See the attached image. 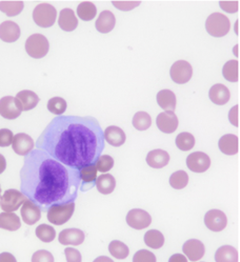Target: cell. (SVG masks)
Returning a JSON list of instances; mask_svg holds the SVG:
<instances>
[{
	"instance_id": "obj_1",
	"label": "cell",
	"mask_w": 240,
	"mask_h": 262,
	"mask_svg": "<svg viewBox=\"0 0 240 262\" xmlns=\"http://www.w3.org/2000/svg\"><path fill=\"white\" fill-rule=\"evenodd\" d=\"M35 145L60 163L80 170L101 156L103 130L93 117L60 115L48 124Z\"/></svg>"
},
{
	"instance_id": "obj_2",
	"label": "cell",
	"mask_w": 240,
	"mask_h": 262,
	"mask_svg": "<svg viewBox=\"0 0 240 262\" xmlns=\"http://www.w3.org/2000/svg\"><path fill=\"white\" fill-rule=\"evenodd\" d=\"M80 184L79 170L60 163L41 149H33L25 156L20 171L21 193L40 210L74 202Z\"/></svg>"
},
{
	"instance_id": "obj_3",
	"label": "cell",
	"mask_w": 240,
	"mask_h": 262,
	"mask_svg": "<svg viewBox=\"0 0 240 262\" xmlns=\"http://www.w3.org/2000/svg\"><path fill=\"white\" fill-rule=\"evenodd\" d=\"M74 211H75V203L74 202L52 205L47 211L48 220L55 226H62L72 218Z\"/></svg>"
},
{
	"instance_id": "obj_4",
	"label": "cell",
	"mask_w": 240,
	"mask_h": 262,
	"mask_svg": "<svg viewBox=\"0 0 240 262\" xmlns=\"http://www.w3.org/2000/svg\"><path fill=\"white\" fill-rule=\"evenodd\" d=\"M231 28L229 18L221 13L211 14L206 21L207 32L213 37H224L226 36Z\"/></svg>"
},
{
	"instance_id": "obj_5",
	"label": "cell",
	"mask_w": 240,
	"mask_h": 262,
	"mask_svg": "<svg viewBox=\"0 0 240 262\" xmlns=\"http://www.w3.org/2000/svg\"><path fill=\"white\" fill-rule=\"evenodd\" d=\"M50 49L49 40L42 34L31 35L26 41V51L32 58L40 59L48 54Z\"/></svg>"
},
{
	"instance_id": "obj_6",
	"label": "cell",
	"mask_w": 240,
	"mask_h": 262,
	"mask_svg": "<svg viewBox=\"0 0 240 262\" xmlns=\"http://www.w3.org/2000/svg\"><path fill=\"white\" fill-rule=\"evenodd\" d=\"M57 18V11L50 4H40L33 11V19L40 28L52 27Z\"/></svg>"
},
{
	"instance_id": "obj_7",
	"label": "cell",
	"mask_w": 240,
	"mask_h": 262,
	"mask_svg": "<svg viewBox=\"0 0 240 262\" xmlns=\"http://www.w3.org/2000/svg\"><path fill=\"white\" fill-rule=\"evenodd\" d=\"M28 198L19 191L7 190L0 197V208L5 212H15L19 209Z\"/></svg>"
},
{
	"instance_id": "obj_8",
	"label": "cell",
	"mask_w": 240,
	"mask_h": 262,
	"mask_svg": "<svg viewBox=\"0 0 240 262\" xmlns=\"http://www.w3.org/2000/svg\"><path fill=\"white\" fill-rule=\"evenodd\" d=\"M170 75L174 82L178 84L187 83L192 78V75H193L192 66L186 60H178L172 66L170 70Z\"/></svg>"
},
{
	"instance_id": "obj_9",
	"label": "cell",
	"mask_w": 240,
	"mask_h": 262,
	"mask_svg": "<svg viewBox=\"0 0 240 262\" xmlns=\"http://www.w3.org/2000/svg\"><path fill=\"white\" fill-rule=\"evenodd\" d=\"M126 223L132 229L143 230L150 227L152 223L151 215L140 209H133L126 215Z\"/></svg>"
},
{
	"instance_id": "obj_10",
	"label": "cell",
	"mask_w": 240,
	"mask_h": 262,
	"mask_svg": "<svg viewBox=\"0 0 240 262\" xmlns=\"http://www.w3.org/2000/svg\"><path fill=\"white\" fill-rule=\"evenodd\" d=\"M23 108L18 100L13 96H6L0 99V115L4 118L13 120L19 117Z\"/></svg>"
},
{
	"instance_id": "obj_11",
	"label": "cell",
	"mask_w": 240,
	"mask_h": 262,
	"mask_svg": "<svg viewBox=\"0 0 240 262\" xmlns=\"http://www.w3.org/2000/svg\"><path fill=\"white\" fill-rule=\"evenodd\" d=\"M206 227L213 232L224 231L228 224V218L224 212L219 210H211L205 216Z\"/></svg>"
},
{
	"instance_id": "obj_12",
	"label": "cell",
	"mask_w": 240,
	"mask_h": 262,
	"mask_svg": "<svg viewBox=\"0 0 240 262\" xmlns=\"http://www.w3.org/2000/svg\"><path fill=\"white\" fill-rule=\"evenodd\" d=\"M187 165L194 173H205L211 166V159L206 153L194 152L188 156Z\"/></svg>"
},
{
	"instance_id": "obj_13",
	"label": "cell",
	"mask_w": 240,
	"mask_h": 262,
	"mask_svg": "<svg viewBox=\"0 0 240 262\" xmlns=\"http://www.w3.org/2000/svg\"><path fill=\"white\" fill-rule=\"evenodd\" d=\"M35 143L31 136L25 133H19L14 136L12 141V147L17 155L27 156L34 149Z\"/></svg>"
},
{
	"instance_id": "obj_14",
	"label": "cell",
	"mask_w": 240,
	"mask_h": 262,
	"mask_svg": "<svg viewBox=\"0 0 240 262\" xmlns=\"http://www.w3.org/2000/svg\"><path fill=\"white\" fill-rule=\"evenodd\" d=\"M158 128L165 134H172L178 127V118L174 112H162L156 119Z\"/></svg>"
},
{
	"instance_id": "obj_15",
	"label": "cell",
	"mask_w": 240,
	"mask_h": 262,
	"mask_svg": "<svg viewBox=\"0 0 240 262\" xmlns=\"http://www.w3.org/2000/svg\"><path fill=\"white\" fill-rule=\"evenodd\" d=\"M182 250L184 256L193 262L199 261L205 256L206 253V248L204 246V243L197 239H190L186 241V243H184L182 247Z\"/></svg>"
},
{
	"instance_id": "obj_16",
	"label": "cell",
	"mask_w": 240,
	"mask_h": 262,
	"mask_svg": "<svg viewBox=\"0 0 240 262\" xmlns=\"http://www.w3.org/2000/svg\"><path fill=\"white\" fill-rule=\"evenodd\" d=\"M21 217L25 223L28 226H33V224L37 223L41 218V210L31 200L27 199L26 202L23 204L21 208Z\"/></svg>"
},
{
	"instance_id": "obj_17",
	"label": "cell",
	"mask_w": 240,
	"mask_h": 262,
	"mask_svg": "<svg viewBox=\"0 0 240 262\" xmlns=\"http://www.w3.org/2000/svg\"><path fill=\"white\" fill-rule=\"evenodd\" d=\"M85 239L84 233L79 229H66L59 233L58 240L63 246H80Z\"/></svg>"
},
{
	"instance_id": "obj_18",
	"label": "cell",
	"mask_w": 240,
	"mask_h": 262,
	"mask_svg": "<svg viewBox=\"0 0 240 262\" xmlns=\"http://www.w3.org/2000/svg\"><path fill=\"white\" fill-rule=\"evenodd\" d=\"M20 37V28L16 23L8 20L0 25V39L5 42H15Z\"/></svg>"
},
{
	"instance_id": "obj_19",
	"label": "cell",
	"mask_w": 240,
	"mask_h": 262,
	"mask_svg": "<svg viewBox=\"0 0 240 262\" xmlns=\"http://www.w3.org/2000/svg\"><path fill=\"white\" fill-rule=\"evenodd\" d=\"M97 172L98 171L96 170L95 164H91L80 168L79 176L81 180V184H80L81 191H88L93 188L97 179Z\"/></svg>"
},
{
	"instance_id": "obj_20",
	"label": "cell",
	"mask_w": 240,
	"mask_h": 262,
	"mask_svg": "<svg viewBox=\"0 0 240 262\" xmlns=\"http://www.w3.org/2000/svg\"><path fill=\"white\" fill-rule=\"evenodd\" d=\"M209 97L213 103L217 105H224L229 102L231 98V94H230L229 89L226 85L217 83L210 89Z\"/></svg>"
},
{
	"instance_id": "obj_21",
	"label": "cell",
	"mask_w": 240,
	"mask_h": 262,
	"mask_svg": "<svg viewBox=\"0 0 240 262\" xmlns=\"http://www.w3.org/2000/svg\"><path fill=\"white\" fill-rule=\"evenodd\" d=\"M103 137L108 144L113 146H121L122 144H124L126 139L123 129L116 125H111L106 127L103 132Z\"/></svg>"
},
{
	"instance_id": "obj_22",
	"label": "cell",
	"mask_w": 240,
	"mask_h": 262,
	"mask_svg": "<svg viewBox=\"0 0 240 262\" xmlns=\"http://www.w3.org/2000/svg\"><path fill=\"white\" fill-rule=\"evenodd\" d=\"M58 25L61 30L66 32H72L78 27V19L73 10L67 8L61 10L59 14Z\"/></svg>"
},
{
	"instance_id": "obj_23",
	"label": "cell",
	"mask_w": 240,
	"mask_h": 262,
	"mask_svg": "<svg viewBox=\"0 0 240 262\" xmlns=\"http://www.w3.org/2000/svg\"><path fill=\"white\" fill-rule=\"evenodd\" d=\"M115 25H116L115 15L111 11H103L100 13L99 17L97 18L95 27L98 32L102 34H106L115 28Z\"/></svg>"
},
{
	"instance_id": "obj_24",
	"label": "cell",
	"mask_w": 240,
	"mask_h": 262,
	"mask_svg": "<svg viewBox=\"0 0 240 262\" xmlns=\"http://www.w3.org/2000/svg\"><path fill=\"white\" fill-rule=\"evenodd\" d=\"M170 162V155L163 149H154L146 155V163L153 168H162Z\"/></svg>"
},
{
	"instance_id": "obj_25",
	"label": "cell",
	"mask_w": 240,
	"mask_h": 262,
	"mask_svg": "<svg viewBox=\"0 0 240 262\" xmlns=\"http://www.w3.org/2000/svg\"><path fill=\"white\" fill-rule=\"evenodd\" d=\"M218 146L221 152L226 155H235L239 149V140L236 135L227 134L221 137L218 142Z\"/></svg>"
},
{
	"instance_id": "obj_26",
	"label": "cell",
	"mask_w": 240,
	"mask_h": 262,
	"mask_svg": "<svg viewBox=\"0 0 240 262\" xmlns=\"http://www.w3.org/2000/svg\"><path fill=\"white\" fill-rule=\"evenodd\" d=\"M15 98L19 102L23 111H31L39 102V97L37 96L36 93L29 90L19 92Z\"/></svg>"
},
{
	"instance_id": "obj_27",
	"label": "cell",
	"mask_w": 240,
	"mask_h": 262,
	"mask_svg": "<svg viewBox=\"0 0 240 262\" xmlns=\"http://www.w3.org/2000/svg\"><path fill=\"white\" fill-rule=\"evenodd\" d=\"M21 227V221L15 213L4 212L0 214V229L15 232Z\"/></svg>"
},
{
	"instance_id": "obj_28",
	"label": "cell",
	"mask_w": 240,
	"mask_h": 262,
	"mask_svg": "<svg viewBox=\"0 0 240 262\" xmlns=\"http://www.w3.org/2000/svg\"><path fill=\"white\" fill-rule=\"evenodd\" d=\"M157 102L165 112H174L176 108V96L170 90H162L158 92Z\"/></svg>"
},
{
	"instance_id": "obj_29",
	"label": "cell",
	"mask_w": 240,
	"mask_h": 262,
	"mask_svg": "<svg viewBox=\"0 0 240 262\" xmlns=\"http://www.w3.org/2000/svg\"><path fill=\"white\" fill-rule=\"evenodd\" d=\"M95 186L102 195H108L113 193L116 188V179L111 174H102L97 177Z\"/></svg>"
},
{
	"instance_id": "obj_30",
	"label": "cell",
	"mask_w": 240,
	"mask_h": 262,
	"mask_svg": "<svg viewBox=\"0 0 240 262\" xmlns=\"http://www.w3.org/2000/svg\"><path fill=\"white\" fill-rule=\"evenodd\" d=\"M216 262H238V252L232 246L220 247L215 253Z\"/></svg>"
},
{
	"instance_id": "obj_31",
	"label": "cell",
	"mask_w": 240,
	"mask_h": 262,
	"mask_svg": "<svg viewBox=\"0 0 240 262\" xmlns=\"http://www.w3.org/2000/svg\"><path fill=\"white\" fill-rule=\"evenodd\" d=\"M144 243L151 249L158 250L164 245V237L161 232L157 230H150L144 235Z\"/></svg>"
},
{
	"instance_id": "obj_32",
	"label": "cell",
	"mask_w": 240,
	"mask_h": 262,
	"mask_svg": "<svg viewBox=\"0 0 240 262\" xmlns=\"http://www.w3.org/2000/svg\"><path fill=\"white\" fill-rule=\"evenodd\" d=\"M97 9L95 5L91 2H83L77 8V15L83 21H90L95 18Z\"/></svg>"
},
{
	"instance_id": "obj_33",
	"label": "cell",
	"mask_w": 240,
	"mask_h": 262,
	"mask_svg": "<svg viewBox=\"0 0 240 262\" xmlns=\"http://www.w3.org/2000/svg\"><path fill=\"white\" fill-rule=\"evenodd\" d=\"M108 252L114 258L119 260L125 259L130 254V250H128L127 246L119 240H114L110 243Z\"/></svg>"
},
{
	"instance_id": "obj_34",
	"label": "cell",
	"mask_w": 240,
	"mask_h": 262,
	"mask_svg": "<svg viewBox=\"0 0 240 262\" xmlns=\"http://www.w3.org/2000/svg\"><path fill=\"white\" fill-rule=\"evenodd\" d=\"M224 77L230 82H236L239 79V62L238 60H229L223 69Z\"/></svg>"
},
{
	"instance_id": "obj_35",
	"label": "cell",
	"mask_w": 240,
	"mask_h": 262,
	"mask_svg": "<svg viewBox=\"0 0 240 262\" xmlns=\"http://www.w3.org/2000/svg\"><path fill=\"white\" fill-rule=\"evenodd\" d=\"M24 2L17 0V2H2L0 3V11L7 14L10 17L20 14L24 10Z\"/></svg>"
},
{
	"instance_id": "obj_36",
	"label": "cell",
	"mask_w": 240,
	"mask_h": 262,
	"mask_svg": "<svg viewBox=\"0 0 240 262\" xmlns=\"http://www.w3.org/2000/svg\"><path fill=\"white\" fill-rule=\"evenodd\" d=\"M189 183V175L184 171H177L170 177V184L175 190H182Z\"/></svg>"
},
{
	"instance_id": "obj_37",
	"label": "cell",
	"mask_w": 240,
	"mask_h": 262,
	"mask_svg": "<svg viewBox=\"0 0 240 262\" xmlns=\"http://www.w3.org/2000/svg\"><path fill=\"white\" fill-rule=\"evenodd\" d=\"M133 125L138 130H145L152 125V118L146 112H137L133 117Z\"/></svg>"
},
{
	"instance_id": "obj_38",
	"label": "cell",
	"mask_w": 240,
	"mask_h": 262,
	"mask_svg": "<svg viewBox=\"0 0 240 262\" xmlns=\"http://www.w3.org/2000/svg\"><path fill=\"white\" fill-rule=\"evenodd\" d=\"M176 145L183 152L191 151L195 145V138L190 133H180L176 137Z\"/></svg>"
},
{
	"instance_id": "obj_39",
	"label": "cell",
	"mask_w": 240,
	"mask_h": 262,
	"mask_svg": "<svg viewBox=\"0 0 240 262\" xmlns=\"http://www.w3.org/2000/svg\"><path fill=\"white\" fill-rule=\"evenodd\" d=\"M36 236L42 242L49 243L52 242L55 239V237H56V232H55L53 227L48 226V224H40V226L37 227L36 229Z\"/></svg>"
},
{
	"instance_id": "obj_40",
	"label": "cell",
	"mask_w": 240,
	"mask_h": 262,
	"mask_svg": "<svg viewBox=\"0 0 240 262\" xmlns=\"http://www.w3.org/2000/svg\"><path fill=\"white\" fill-rule=\"evenodd\" d=\"M67 101L61 97H53L48 102V110L55 115H62L67 110Z\"/></svg>"
},
{
	"instance_id": "obj_41",
	"label": "cell",
	"mask_w": 240,
	"mask_h": 262,
	"mask_svg": "<svg viewBox=\"0 0 240 262\" xmlns=\"http://www.w3.org/2000/svg\"><path fill=\"white\" fill-rule=\"evenodd\" d=\"M113 166H114V159L108 155L99 156V158L97 159V161L95 163L96 170L101 173L108 172L110 170H112Z\"/></svg>"
},
{
	"instance_id": "obj_42",
	"label": "cell",
	"mask_w": 240,
	"mask_h": 262,
	"mask_svg": "<svg viewBox=\"0 0 240 262\" xmlns=\"http://www.w3.org/2000/svg\"><path fill=\"white\" fill-rule=\"evenodd\" d=\"M133 262H156V256L147 250H140L133 256Z\"/></svg>"
},
{
	"instance_id": "obj_43",
	"label": "cell",
	"mask_w": 240,
	"mask_h": 262,
	"mask_svg": "<svg viewBox=\"0 0 240 262\" xmlns=\"http://www.w3.org/2000/svg\"><path fill=\"white\" fill-rule=\"evenodd\" d=\"M32 262H54V256L49 251L40 250L33 254Z\"/></svg>"
},
{
	"instance_id": "obj_44",
	"label": "cell",
	"mask_w": 240,
	"mask_h": 262,
	"mask_svg": "<svg viewBox=\"0 0 240 262\" xmlns=\"http://www.w3.org/2000/svg\"><path fill=\"white\" fill-rule=\"evenodd\" d=\"M14 135L12 130L9 128H2L0 129V146L6 147L12 145Z\"/></svg>"
},
{
	"instance_id": "obj_45",
	"label": "cell",
	"mask_w": 240,
	"mask_h": 262,
	"mask_svg": "<svg viewBox=\"0 0 240 262\" xmlns=\"http://www.w3.org/2000/svg\"><path fill=\"white\" fill-rule=\"evenodd\" d=\"M64 255L67 258V262H81L82 257L79 251L73 248H67L64 250Z\"/></svg>"
},
{
	"instance_id": "obj_46",
	"label": "cell",
	"mask_w": 240,
	"mask_h": 262,
	"mask_svg": "<svg viewBox=\"0 0 240 262\" xmlns=\"http://www.w3.org/2000/svg\"><path fill=\"white\" fill-rule=\"evenodd\" d=\"M113 6L121 11H131L140 5V2H112Z\"/></svg>"
},
{
	"instance_id": "obj_47",
	"label": "cell",
	"mask_w": 240,
	"mask_h": 262,
	"mask_svg": "<svg viewBox=\"0 0 240 262\" xmlns=\"http://www.w3.org/2000/svg\"><path fill=\"white\" fill-rule=\"evenodd\" d=\"M220 7L228 13H236L238 11V2H220Z\"/></svg>"
},
{
	"instance_id": "obj_48",
	"label": "cell",
	"mask_w": 240,
	"mask_h": 262,
	"mask_svg": "<svg viewBox=\"0 0 240 262\" xmlns=\"http://www.w3.org/2000/svg\"><path fill=\"white\" fill-rule=\"evenodd\" d=\"M238 110H239V105H235L231 108L230 113H229V119H230V122L238 127L239 126V117H238Z\"/></svg>"
},
{
	"instance_id": "obj_49",
	"label": "cell",
	"mask_w": 240,
	"mask_h": 262,
	"mask_svg": "<svg viewBox=\"0 0 240 262\" xmlns=\"http://www.w3.org/2000/svg\"><path fill=\"white\" fill-rule=\"evenodd\" d=\"M0 262H17V260L11 253L5 252L0 254Z\"/></svg>"
},
{
	"instance_id": "obj_50",
	"label": "cell",
	"mask_w": 240,
	"mask_h": 262,
	"mask_svg": "<svg viewBox=\"0 0 240 262\" xmlns=\"http://www.w3.org/2000/svg\"><path fill=\"white\" fill-rule=\"evenodd\" d=\"M169 262H188V259L183 254H174L169 259Z\"/></svg>"
},
{
	"instance_id": "obj_51",
	"label": "cell",
	"mask_w": 240,
	"mask_h": 262,
	"mask_svg": "<svg viewBox=\"0 0 240 262\" xmlns=\"http://www.w3.org/2000/svg\"><path fill=\"white\" fill-rule=\"evenodd\" d=\"M7 167V160L4 155L0 154V174H3Z\"/></svg>"
},
{
	"instance_id": "obj_52",
	"label": "cell",
	"mask_w": 240,
	"mask_h": 262,
	"mask_svg": "<svg viewBox=\"0 0 240 262\" xmlns=\"http://www.w3.org/2000/svg\"><path fill=\"white\" fill-rule=\"evenodd\" d=\"M93 262H114V261L106 256H100V257L96 258Z\"/></svg>"
},
{
	"instance_id": "obj_53",
	"label": "cell",
	"mask_w": 240,
	"mask_h": 262,
	"mask_svg": "<svg viewBox=\"0 0 240 262\" xmlns=\"http://www.w3.org/2000/svg\"><path fill=\"white\" fill-rule=\"evenodd\" d=\"M0 197H2V188H0Z\"/></svg>"
}]
</instances>
